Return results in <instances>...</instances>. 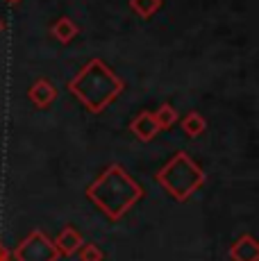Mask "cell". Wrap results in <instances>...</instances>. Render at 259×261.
<instances>
[{"mask_svg":"<svg viewBox=\"0 0 259 261\" xmlns=\"http://www.w3.org/2000/svg\"><path fill=\"white\" fill-rule=\"evenodd\" d=\"M53 243H55V248L59 250V254H73L82 248L84 241H82V234H80L73 225H66Z\"/></svg>","mask_w":259,"mask_h":261,"instance_id":"obj_8","label":"cell"},{"mask_svg":"<svg viewBox=\"0 0 259 261\" xmlns=\"http://www.w3.org/2000/svg\"><path fill=\"white\" fill-rule=\"evenodd\" d=\"M14 257H16V261H57L59 250L55 248V243L41 229H34L16 245Z\"/></svg>","mask_w":259,"mask_h":261,"instance_id":"obj_4","label":"cell"},{"mask_svg":"<svg viewBox=\"0 0 259 261\" xmlns=\"http://www.w3.org/2000/svg\"><path fill=\"white\" fill-rule=\"evenodd\" d=\"M164 0H130V7L132 12H137L141 18H150L162 9Z\"/></svg>","mask_w":259,"mask_h":261,"instance_id":"obj_11","label":"cell"},{"mask_svg":"<svg viewBox=\"0 0 259 261\" xmlns=\"http://www.w3.org/2000/svg\"><path fill=\"white\" fill-rule=\"evenodd\" d=\"M130 129H132V134L139 139V141H143V143L152 141V139L159 134V125L155 120V114L152 112H139L132 123H130Z\"/></svg>","mask_w":259,"mask_h":261,"instance_id":"obj_5","label":"cell"},{"mask_svg":"<svg viewBox=\"0 0 259 261\" xmlns=\"http://www.w3.org/2000/svg\"><path fill=\"white\" fill-rule=\"evenodd\" d=\"M5 3H9V5H18V3H23V0H5Z\"/></svg>","mask_w":259,"mask_h":261,"instance_id":"obj_15","label":"cell"},{"mask_svg":"<svg viewBox=\"0 0 259 261\" xmlns=\"http://www.w3.org/2000/svg\"><path fill=\"white\" fill-rule=\"evenodd\" d=\"M0 261H9V250L0 243Z\"/></svg>","mask_w":259,"mask_h":261,"instance_id":"obj_14","label":"cell"},{"mask_svg":"<svg viewBox=\"0 0 259 261\" xmlns=\"http://www.w3.org/2000/svg\"><path fill=\"white\" fill-rule=\"evenodd\" d=\"M123 89L125 82L98 57L89 59L82 71L68 82V91L91 114H102L123 93Z\"/></svg>","mask_w":259,"mask_h":261,"instance_id":"obj_2","label":"cell"},{"mask_svg":"<svg viewBox=\"0 0 259 261\" xmlns=\"http://www.w3.org/2000/svg\"><path fill=\"white\" fill-rule=\"evenodd\" d=\"M232 261H259V245L252 234H243L230 248Z\"/></svg>","mask_w":259,"mask_h":261,"instance_id":"obj_7","label":"cell"},{"mask_svg":"<svg viewBox=\"0 0 259 261\" xmlns=\"http://www.w3.org/2000/svg\"><path fill=\"white\" fill-rule=\"evenodd\" d=\"M152 114H155V120L159 125V132H162V129H171L173 125L177 123V112L173 105H162V107Z\"/></svg>","mask_w":259,"mask_h":261,"instance_id":"obj_12","label":"cell"},{"mask_svg":"<svg viewBox=\"0 0 259 261\" xmlns=\"http://www.w3.org/2000/svg\"><path fill=\"white\" fill-rule=\"evenodd\" d=\"M207 129V120L200 116L198 112H189L187 116H184L182 120V132L187 134V137H191V139H198L202 132Z\"/></svg>","mask_w":259,"mask_h":261,"instance_id":"obj_10","label":"cell"},{"mask_svg":"<svg viewBox=\"0 0 259 261\" xmlns=\"http://www.w3.org/2000/svg\"><path fill=\"white\" fill-rule=\"evenodd\" d=\"M50 34L55 39H57L59 43H71L73 39L80 34V28L75 23H73V18H68V16H62V18H57V21L53 23V28H50Z\"/></svg>","mask_w":259,"mask_h":261,"instance_id":"obj_9","label":"cell"},{"mask_svg":"<svg viewBox=\"0 0 259 261\" xmlns=\"http://www.w3.org/2000/svg\"><path fill=\"white\" fill-rule=\"evenodd\" d=\"M3 30H5V23H3V18H0V34H3Z\"/></svg>","mask_w":259,"mask_h":261,"instance_id":"obj_16","label":"cell"},{"mask_svg":"<svg viewBox=\"0 0 259 261\" xmlns=\"http://www.w3.org/2000/svg\"><path fill=\"white\" fill-rule=\"evenodd\" d=\"M159 187L166 191L173 200L187 202L198 189L205 184V170L198 166L187 152H175L168 164L155 175Z\"/></svg>","mask_w":259,"mask_h":261,"instance_id":"obj_3","label":"cell"},{"mask_svg":"<svg viewBox=\"0 0 259 261\" xmlns=\"http://www.w3.org/2000/svg\"><path fill=\"white\" fill-rule=\"evenodd\" d=\"M80 259L82 261H102V252L96 243H82V248H80Z\"/></svg>","mask_w":259,"mask_h":261,"instance_id":"obj_13","label":"cell"},{"mask_svg":"<svg viewBox=\"0 0 259 261\" xmlns=\"http://www.w3.org/2000/svg\"><path fill=\"white\" fill-rule=\"evenodd\" d=\"M28 98L32 100V105L37 109H48L55 102V98H57V89L53 87L50 80L39 77L37 82L28 89Z\"/></svg>","mask_w":259,"mask_h":261,"instance_id":"obj_6","label":"cell"},{"mask_svg":"<svg viewBox=\"0 0 259 261\" xmlns=\"http://www.w3.org/2000/svg\"><path fill=\"white\" fill-rule=\"evenodd\" d=\"M87 198L109 220H121L143 198V187L125 173L121 164H112L102 170L96 182L87 187Z\"/></svg>","mask_w":259,"mask_h":261,"instance_id":"obj_1","label":"cell"}]
</instances>
